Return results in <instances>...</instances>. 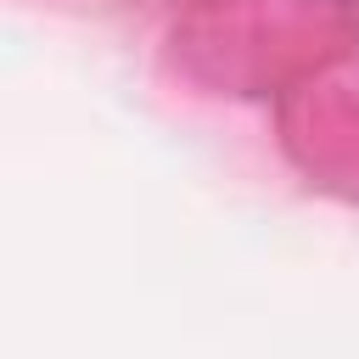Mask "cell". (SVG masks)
I'll return each mask as SVG.
<instances>
[]
</instances>
